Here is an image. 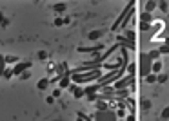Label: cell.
<instances>
[{"mask_svg":"<svg viewBox=\"0 0 169 121\" xmlns=\"http://www.w3.org/2000/svg\"><path fill=\"white\" fill-rule=\"evenodd\" d=\"M151 65H153L151 58L147 56V54H142V56H140V74L144 76V78L147 74H151Z\"/></svg>","mask_w":169,"mask_h":121,"instance_id":"6da1fadb","label":"cell"},{"mask_svg":"<svg viewBox=\"0 0 169 121\" xmlns=\"http://www.w3.org/2000/svg\"><path fill=\"white\" fill-rule=\"evenodd\" d=\"M95 121H115V114L107 112V110H98L97 114L93 116Z\"/></svg>","mask_w":169,"mask_h":121,"instance_id":"7a4b0ae2","label":"cell"},{"mask_svg":"<svg viewBox=\"0 0 169 121\" xmlns=\"http://www.w3.org/2000/svg\"><path fill=\"white\" fill-rule=\"evenodd\" d=\"M31 67V62H18L16 65H15V69H13V74H16V76H20L24 71H27Z\"/></svg>","mask_w":169,"mask_h":121,"instance_id":"3957f363","label":"cell"},{"mask_svg":"<svg viewBox=\"0 0 169 121\" xmlns=\"http://www.w3.org/2000/svg\"><path fill=\"white\" fill-rule=\"evenodd\" d=\"M93 78H98V71H95V72H91V74H87V76H78V74H75L73 76V80L75 81H87V80H93Z\"/></svg>","mask_w":169,"mask_h":121,"instance_id":"277c9868","label":"cell"},{"mask_svg":"<svg viewBox=\"0 0 169 121\" xmlns=\"http://www.w3.org/2000/svg\"><path fill=\"white\" fill-rule=\"evenodd\" d=\"M131 83H133V76H127L125 80H120V81L115 83V89H122V87H127V85H131Z\"/></svg>","mask_w":169,"mask_h":121,"instance_id":"5b68a950","label":"cell"},{"mask_svg":"<svg viewBox=\"0 0 169 121\" xmlns=\"http://www.w3.org/2000/svg\"><path fill=\"white\" fill-rule=\"evenodd\" d=\"M162 67H164V63H162L160 60H156V62H153V65H151V72H153V74H160Z\"/></svg>","mask_w":169,"mask_h":121,"instance_id":"8992f818","label":"cell"},{"mask_svg":"<svg viewBox=\"0 0 169 121\" xmlns=\"http://www.w3.org/2000/svg\"><path fill=\"white\" fill-rule=\"evenodd\" d=\"M49 83H51V81H49L47 78H42V80L38 81V85H37V87H38V91H44V89H47V85H49Z\"/></svg>","mask_w":169,"mask_h":121,"instance_id":"52a82bcc","label":"cell"},{"mask_svg":"<svg viewBox=\"0 0 169 121\" xmlns=\"http://www.w3.org/2000/svg\"><path fill=\"white\" fill-rule=\"evenodd\" d=\"M147 56L151 58V62H156L158 58H160V52H158V51L155 49V51H149V52H147Z\"/></svg>","mask_w":169,"mask_h":121,"instance_id":"ba28073f","label":"cell"},{"mask_svg":"<svg viewBox=\"0 0 169 121\" xmlns=\"http://www.w3.org/2000/svg\"><path fill=\"white\" fill-rule=\"evenodd\" d=\"M100 36H102V31H91L89 35H87V38H89V40H98Z\"/></svg>","mask_w":169,"mask_h":121,"instance_id":"9c48e42d","label":"cell"},{"mask_svg":"<svg viewBox=\"0 0 169 121\" xmlns=\"http://www.w3.org/2000/svg\"><path fill=\"white\" fill-rule=\"evenodd\" d=\"M53 9H55L57 13H64L67 7H66V4H62V2H60V4H55V6H53Z\"/></svg>","mask_w":169,"mask_h":121,"instance_id":"30bf717a","label":"cell"},{"mask_svg":"<svg viewBox=\"0 0 169 121\" xmlns=\"http://www.w3.org/2000/svg\"><path fill=\"white\" fill-rule=\"evenodd\" d=\"M66 87H69V78L64 74V76H62V80H60V89H66Z\"/></svg>","mask_w":169,"mask_h":121,"instance_id":"8fae6325","label":"cell"},{"mask_svg":"<svg viewBox=\"0 0 169 121\" xmlns=\"http://www.w3.org/2000/svg\"><path fill=\"white\" fill-rule=\"evenodd\" d=\"M140 18H142L144 24H151V20H153V18H151V13H142Z\"/></svg>","mask_w":169,"mask_h":121,"instance_id":"7c38bea8","label":"cell"},{"mask_svg":"<svg viewBox=\"0 0 169 121\" xmlns=\"http://www.w3.org/2000/svg\"><path fill=\"white\" fill-rule=\"evenodd\" d=\"M145 81H147V83H156V74H153V72L147 74V76H145Z\"/></svg>","mask_w":169,"mask_h":121,"instance_id":"4fadbf2b","label":"cell"},{"mask_svg":"<svg viewBox=\"0 0 169 121\" xmlns=\"http://www.w3.org/2000/svg\"><path fill=\"white\" fill-rule=\"evenodd\" d=\"M155 7H156V2H147L145 4V13H151Z\"/></svg>","mask_w":169,"mask_h":121,"instance_id":"5bb4252c","label":"cell"},{"mask_svg":"<svg viewBox=\"0 0 169 121\" xmlns=\"http://www.w3.org/2000/svg\"><path fill=\"white\" fill-rule=\"evenodd\" d=\"M156 81H160V83H165L167 81V74H156Z\"/></svg>","mask_w":169,"mask_h":121,"instance_id":"9a60e30c","label":"cell"},{"mask_svg":"<svg viewBox=\"0 0 169 121\" xmlns=\"http://www.w3.org/2000/svg\"><path fill=\"white\" fill-rule=\"evenodd\" d=\"M158 52H160V54H169V45H167V43H165V45H160Z\"/></svg>","mask_w":169,"mask_h":121,"instance_id":"2e32d148","label":"cell"},{"mask_svg":"<svg viewBox=\"0 0 169 121\" xmlns=\"http://www.w3.org/2000/svg\"><path fill=\"white\" fill-rule=\"evenodd\" d=\"M29 78H31V72H29V71H24L22 74H20V80H22V81H24V80H29Z\"/></svg>","mask_w":169,"mask_h":121,"instance_id":"e0dca14e","label":"cell"},{"mask_svg":"<svg viewBox=\"0 0 169 121\" xmlns=\"http://www.w3.org/2000/svg\"><path fill=\"white\" fill-rule=\"evenodd\" d=\"M160 117L162 119H169V107H165L164 110H162V114H160Z\"/></svg>","mask_w":169,"mask_h":121,"instance_id":"ac0fdd59","label":"cell"},{"mask_svg":"<svg viewBox=\"0 0 169 121\" xmlns=\"http://www.w3.org/2000/svg\"><path fill=\"white\" fill-rule=\"evenodd\" d=\"M149 29H151V24H144V22H140V31L145 33V31H149Z\"/></svg>","mask_w":169,"mask_h":121,"instance_id":"d6986e66","label":"cell"},{"mask_svg":"<svg viewBox=\"0 0 169 121\" xmlns=\"http://www.w3.org/2000/svg\"><path fill=\"white\" fill-rule=\"evenodd\" d=\"M4 62H6V63H18V60H16L15 56H7V58H4Z\"/></svg>","mask_w":169,"mask_h":121,"instance_id":"ffe728a7","label":"cell"},{"mask_svg":"<svg viewBox=\"0 0 169 121\" xmlns=\"http://www.w3.org/2000/svg\"><path fill=\"white\" fill-rule=\"evenodd\" d=\"M142 108L149 110V108H151V101H149V100H144V101H142Z\"/></svg>","mask_w":169,"mask_h":121,"instance_id":"44dd1931","label":"cell"},{"mask_svg":"<svg viewBox=\"0 0 169 121\" xmlns=\"http://www.w3.org/2000/svg\"><path fill=\"white\" fill-rule=\"evenodd\" d=\"M4 67H6V62H4V56H0V76L4 74Z\"/></svg>","mask_w":169,"mask_h":121,"instance_id":"7402d4cb","label":"cell"},{"mask_svg":"<svg viewBox=\"0 0 169 121\" xmlns=\"http://www.w3.org/2000/svg\"><path fill=\"white\" fill-rule=\"evenodd\" d=\"M135 69H136V65H135V63H129V67H127L129 76H133V74H135Z\"/></svg>","mask_w":169,"mask_h":121,"instance_id":"603a6c76","label":"cell"},{"mask_svg":"<svg viewBox=\"0 0 169 121\" xmlns=\"http://www.w3.org/2000/svg\"><path fill=\"white\" fill-rule=\"evenodd\" d=\"M2 76H4V78H7V80H9V78H11V76H13V69H7V71H4V74H2Z\"/></svg>","mask_w":169,"mask_h":121,"instance_id":"cb8c5ba5","label":"cell"},{"mask_svg":"<svg viewBox=\"0 0 169 121\" xmlns=\"http://www.w3.org/2000/svg\"><path fill=\"white\" fill-rule=\"evenodd\" d=\"M156 6L160 7V11H169V9H167V7H169V6H167V2H160V4H156Z\"/></svg>","mask_w":169,"mask_h":121,"instance_id":"d4e9b609","label":"cell"},{"mask_svg":"<svg viewBox=\"0 0 169 121\" xmlns=\"http://www.w3.org/2000/svg\"><path fill=\"white\" fill-rule=\"evenodd\" d=\"M84 94H86V92H84L82 89H75V98H78V100H80V98H82Z\"/></svg>","mask_w":169,"mask_h":121,"instance_id":"484cf974","label":"cell"},{"mask_svg":"<svg viewBox=\"0 0 169 121\" xmlns=\"http://www.w3.org/2000/svg\"><path fill=\"white\" fill-rule=\"evenodd\" d=\"M97 108H98V110H105V108H107V105H105L104 101H98V103H97Z\"/></svg>","mask_w":169,"mask_h":121,"instance_id":"4316f807","label":"cell"},{"mask_svg":"<svg viewBox=\"0 0 169 121\" xmlns=\"http://www.w3.org/2000/svg\"><path fill=\"white\" fill-rule=\"evenodd\" d=\"M46 58H47V52L46 51H40L38 52V60H46Z\"/></svg>","mask_w":169,"mask_h":121,"instance_id":"83f0119b","label":"cell"},{"mask_svg":"<svg viewBox=\"0 0 169 121\" xmlns=\"http://www.w3.org/2000/svg\"><path fill=\"white\" fill-rule=\"evenodd\" d=\"M55 25H57V27L64 25V18H57V20H55Z\"/></svg>","mask_w":169,"mask_h":121,"instance_id":"f1b7e54d","label":"cell"},{"mask_svg":"<svg viewBox=\"0 0 169 121\" xmlns=\"http://www.w3.org/2000/svg\"><path fill=\"white\" fill-rule=\"evenodd\" d=\"M125 36H127V40H133L135 38V33L133 31H127V33H125Z\"/></svg>","mask_w":169,"mask_h":121,"instance_id":"f546056e","label":"cell"},{"mask_svg":"<svg viewBox=\"0 0 169 121\" xmlns=\"http://www.w3.org/2000/svg\"><path fill=\"white\" fill-rule=\"evenodd\" d=\"M46 101H47L49 105H53V103H55V98H53V96H47V98H46Z\"/></svg>","mask_w":169,"mask_h":121,"instance_id":"4dcf8cb0","label":"cell"},{"mask_svg":"<svg viewBox=\"0 0 169 121\" xmlns=\"http://www.w3.org/2000/svg\"><path fill=\"white\" fill-rule=\"evenodd\" d=\"M60 96V89H55V91H53V98H58Z\"/></svg>","mask_w":169,"mask_h":121,"instance_id":"1f68e13d","label":"cell"},{"mask_svg":"<svg viewBox=\"0 0 169 121\" xmlns=\"http://www.w3.org/2000/svg\"><path fill=\"white\" fill-rule=\"evenodd\" d=\"M117 116H118V117H124V116H125V112H124V108H120V110L117 112Z\"/></svg>","mask_w":169,"mask_h":121,"instance_id":"d6a6232c","label":"cell"},{"mask_svg":"<svg viewBox=\"0 0 169 121\" xmlns=\"http://www.w3.org/2000/svg\"><path fill=\"white\" fill-rule=\"evenodd\" d=\"M7 24H9V20H7V18H4V20H2V24H0V25H2V27H6Z\"/></svg>","mask_w":169,"mask_h":121,"instance_id":"836d02e7","label":"cell"},{"mask_svg":"<svg viewBox=\"0 0 169 121\" xmlns=\"http://www.w3.org/2000/svg\"><path fill=\"white\" fill-rule=\"evenodd\" d=\"M125 121H135V116L131 114V116H127V117H125Z\"/></svg>","mask_w":169,"mask_h":121,"instance_id":"e575fe53","label":"cell"},{"mask_svg":"<svg viewBox=\"0 0 169 121\" xmlns=\"http://www.w3.org/2000/svg\"><path fill=\"white\" fill-rule=\"evenodd\" d=\"M2 20H4V15H2V13H0V24H2Z\"/></svg>","mask_w":169,"mask_h":121,"instance_id":"d590c367","label":"cell"},{"mask_svg":"<svg viewBox=\"0 0 169 121\" xmlns=\"http://www.w3.org/2000/svg\"><path fill=\"white\" fill-rule=\"evenodd\" d=\"M77 121H84V119H82V117H78V119H77Z\"/></svg>","mask_w":169,"mask_h":121,"instance_id":"8d00e7d4","label":"cell"}]
</instances>
